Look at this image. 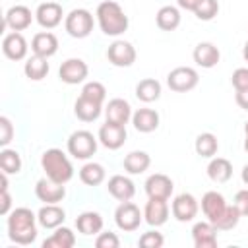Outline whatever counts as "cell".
I'll list each match as a JSON object with an SVG mask.
<instances>
[{
	"label": "cell",
	"instance_id": "obj_1",
	"mask_svg": "<svg viewBox=\"0 0 248 248\" xmlns=\"http://www.w3.org/2000/svg\"><path fill=\"white\" fill-rule=\"evenodd\" d=\"M37 215L29 207H16L8 213V238L19 246H29L37 238Z\"/></svg>",
	"mask_w": 248,
	"mask_h": 248
},
{
	"label": "cell",
	"instance_id": "obj_2",
	"mask_svg": "<svg viewBox=\"0 0 248 248\" xmlns=\"http://www.w3.org/2000/svg\"><path fill=\"white\" fill-rule=\"evenodd\" d=\"M95 16H97V23L101 31L108 37H120L130 25V19L124 14L122 6L114 0H103L97 6Z\"/></svg>",
	"mask_w": 248,
	"mask_h": 248
},
{
	"label": "cell",
	"instance_id": "obj_3",
	"mask_svg": "<svg viewBox=\"0 0 248 248\" xmlns=\"http://www.w3.org/2000/svg\"><path fill=\"white\" fill-rule=\"evenodd\" d=\"M41 167L45 174L54 182L68 184L74 178V165L68 155L58 147H50L41 155Z\"/></svg>",
	"mask_w": 248,
	"mask_h": 248
},
{
	"label": "cell",
	"instance_id": "obj_4",
	"mask_svg": "<svg viewBox=\"0 0 248 248\" xmlns=\"http://www.w3.org/2000/svg\"><path fill=\"white\" fill-rule=\"evenodd\" d=\"M97 143H99V138H95L89 130H76L70 134L66 141V149L74 159L87 161L97 153Z\"/></svg>",
	"mask_w": 248,
	"mask_h": 248
},
{
	"label": "cell",
	"instance_id": "obj_5",
	"mask_svg": "<svg viewBox=\"0 0 248 248\" xmlns=\"http://www.w3.org/2000/svg\"><path fill=\"white\" fill-rule=\"evenodd\" d=\"M93 14L85 8H76L64 17V29L74 39H85L93 31Z\"/></svg>",
	"mask_w": 248,
	"mask_h": 248
},
{
	"label": "cell",
	"instance_id": "obj_6",
	"mask_svg": "<svg viewBox=\"0 0 248 248\" xmlns=\"http://www.w3.org/2000/svg\"><path fill=\"white\" fill-rule=\"evenodd\" d=\"M143 213L134 202H120V205L114 209V223L124 232H134L140 229Z\"/></svg>",
	"mask_w": 248,
	"mask_h": 248
},
{
	"label": "cell",
	"instance_id": "obj_7",
	"mask_svg": "<svg viewBox=\"0 0 248 248\" xmlns=\"http://www.w3.org/2000/svg\"><path fill=\"white\" fill-rule=\"evenodd\" d=\"M198 83H200V74L190 66H178L170 70L167 76V85L176 93L192 91Z\"/></svg>",
	"mask_w": 248,
	"mask_h": 248
},
{
	"label": "cell",
	"instance_id": "obj_8",
	"mask_svg": "<svg viewBox=\"0 0 248 248\" xmlns=\"http://www.w3.org/2000/svg\"><path fill=\"white\" fill-rule=\"evenodd\" d=\"M136 56L138 54H136L134 45L128 41H122V39H116L107 48V58L116 68H130L136 62Z\"/></svg>",
	"mask_w": 248,
	"mask_h": 248
},
{
	"label": "cell",
	"instance_id": "obj_9",
	"mask_svg": "<svg viewBox=\"0 0 248 248\" xmlns=\"http://www.w3.org/2000/svg\"><path fill=\"white\" fill-rule=\"evenodd\" d=\"M89 76V66L81 60V58H68L60 64L58 68V78L60 81L68 83V85H78L83 83L85 78Z\"/></svg>",
	"mask_w": 248,
	"mask_h": 248
},
{
	"label": "cell",
	"instance_id": "obj_10",
	"mask_svg": "<svg viewBox=\"0 0 248 248\" xmlns=\"http://www.w3.org/2000/svg\"><path fill=\"white\" fill-rule=\"evenodd\" d=\"M198 211H200V203H198V200H196L192 194H188V192L178 194V196L172 200V203H170V213H172V217H174L176 221H180V223L194 221L196 215H198Z\"/></svg>",
	"mask_w": 248,
	"mask_h": 248
},
{
	"label": "cell",
	"instance_id": "obj_11",
	"mask_svg": "<svg viewBox=\"0 0 248 248\" xmlns=\"http://www.w3.org/2000/svg\"><path fill=\"white\" fill-rule=\"evenodd\" d=\"M227 207H229V203H227L225 196L219 194V192H215V190L205 192L203 198H202V211H203L205 219L211 221L213 225L219 223V219L225 215Z\"/></svg>",
	"mask_w": 248,
	"mask_h": 248
},
{
	"label": "cell",
	"instance_id": "obj_12",
	"mask_svg": "<svg viewBox=\"0 0 248 248\" xmlns=\"http://www.w3.org/2000/svg\"><path fill=\"white\" fill-rule=\"evenodd\" d=\"M35 196L43 203H60L66 198V186L60 182L50 180L48 176L37 180L35 184Z\"/></svg>",
	"mask_w": 248,
	"mask_h": 248
},
{
	"label": "cell",
	"instance_id": "obj_13",
	"mask_svg": "<svg viewBox=\"0 0 248 248\" xmlns=\"http://www.w3.org/2000/svg\"><path fill=\"white\" fill-rule=\"evenodd\" d=\"M62 17H64V12H62V6L58 2H43L39 4V8L35 10V19L37 23L43 27V29H54L62 23Z\"/></svg>",
	"mask_w": 248,
	"mask_h": 248
},
{
	"label": "cell",
	"instance_id": "obj_14",
	"mask_svg": "<svg viewBox=\"0 0 248 248\" xmlns=\"http://www.w3.org/2000/svg\"><path fill=\"white\" fill-rule=\"evenodd\" d=\"M126 126H120V124H112V122H105L101 128H99V143L110 151H116L124 145L126 141Z\"/></svg>",
	"mask_w": 248,
	"mask_h": 248
},
{
	"label": "cell",
	"instance_id": "obj_15",
	"mask_svg": "<svg viewBox=\"0 0 248 248\" xmlns=\"http://www.w3.org/2000/svg\"><path fill=\"white\" fill-rule=\"evenodd\" d=\"M27 50H29V45L25 41V37L21 35V31H12V33H6L4 39H2V52L8 60H23L27 56Z\"/></svg>",
	"mask_w": 248,
	"mask_h": 248
},
{
	"label": "cell",
	"instance_id": "obj_16",
	"mask_svg": "<svg viewBox=\"0 0 248 248\" xmlns=\"http://www.w3.org/2000/svg\"><path fill=\"white\" fill-rule=\"evenodd\" d=\"M143 186H145L147 198H159V200H169L172 196V190H174L172 180L163 172H155V174L147 176Z\"/></svg>",
	"mask_w": 248,
	"mask_h": 248
},
{
	"label": "cell",
	"instance_id": "obj_17",
	"mask_svg": "<svg viewBox=\"0 0 248 248\" xmlns=\"http://www.w3.org/2000/svg\"><path fill=\"white\" fill-rule=\"evenodd\" d=\"M35 14H31V10L23 4H16L12 8H8L6 16H4V27H10L12 31H25L31 21H33Z\"/></svg>",
	"mask_w": 248,
	"mask_h": 248
},
{
	"label": "cell",
	"instance_id": "obj_18",
	"mask_svg": "<svg viewBox=\"0 0 248 248\" xmlns=\"http://www.w3.org/2000/svg\"><path fill=\"white\" fill-rule=\"evenodd\" d=\"M169 213H170V209H169L167 200H159V198H149L147 203H145V207H143V219H145V223L151 225V227H155V229L167 223Z\"/></svg>",
	"mask_w": 248,
	"mask_h": 248
},
{
	"label": "cell",
	"instance_id": "obj_19",
	"mask_svg": "<svg viewBox=\"0 0 248 248\" xmlns=\"http://www.w3.org/2000/svg\"><path fill=\"white\" fill-rule=\"evenodd\" d=\"M132 107L126 99H110L105 107V118L107 122H112V124H120V126H126L130 120H132Z\"/></svg>",
	"mask_w": 248,
	"mask_h": 248
},
{
	"label": "cell",
	"instance_id": "obj_20",
	"mask_svg": "<svg viewBox=\"0 0 248 248\" xmlns=\"http://www.w3.org/2000/svg\"><path fill=\"white\" fill-rule=\"evenodd\" d=\"M192 240L196 248H215L217 246V227L211 221H198L192 227Z\"/></svg>",
	"mask_w": 248,
	"mask_h": 248
},
{
	"label": "cell",
	"instance_id": "obj_21",
	"mask_svg": "<svg viewBox=\"0 0 248 248\" xmlns=\"http://www.w3.org/2000/svg\"><path fill=\"white\" fill-rule=\"evenodd\" d=\"M107 190H108V194L114 200H118V202H130L134 198V194H136V184H134L132 178H128L124 174H114V176L108 178Z\"/></svg>",
	"mask_w": 248,
	"mask_h": 248
},
{
	"label": "cell",
	"instance_id": "obj_22",
	"mask_svg": "<svg viewBox=\"0 0 248 248\" xmlns=\"http://www.w3.org/2000/svg\"><path fill=\"white\" fill-rule=\"evenodd\" d=\"M31 50H33V54L43 56V58L54 56L58 52V39H56V35L50 33V31L35 33L33 39H31Z\"/></svg>",
	"mask_w": 248,
	"mask_h": 248
},
{
	"label": "cell",
	"instance_id": "obj_23",
	"mask_svg": "<svg viewBox=\"0 0 248 248\" xmlns=\"http://www.w3.org/2000/svg\"><path fill=\"white\" fill-rule=\"evenodd\" d=\"M192 56H194V62L200 68H205V70L215 68L219 64V60H221V52L213 43H198L194 52H192Z\"/></svg>",
	"mask_w": 248,
	"mask_h": 248
},
{
	"label": "cell",
	"instance_id": "obj_24",
	"mask_svg": "<svg viewBox=\"0 0 248 248\" xmlns=\"http://www.w3.org/2000/svg\"><path fill=\"white\" fill-rule=\"evenodd\" d=\"M37 221L43 229H56V227L64 225L66 211L58 203H45L37 213Z\"/></svg>",
	"mask_w": 248,
	"mask_h": 248
},
{
	"label": "cell",
	"instance_id": "obj_25",
	"mask_svg": "<svg viewBox=\"0 0 248 248\" xmlns=\"http://www.w3.org/2000/svg\"><path fill=\"white\" fill-rule=\"evenodd\" d=\"M101 112H103V105L97 101H91L83 95H79L78 101L74 103V114L81 122H93L101 116Z\"/></svg>",
	"mask_w": 248,
	"mask_h": 248
},
{
	"label": "cell",
	"instance_id": "obj_26",
	"mask_svg": "<svg viewBox=\"0 0 248 248\" xmlns=\"http://www.w3.org/2000/svg\"><path fill=\"white\" fill-rule=\"evenodd\" d=\"M159 112L153 110V108H138L134 114H132V124L138 132L141 134H149V132H155L159 128Z\"/></svg>",
	"mask_w": 248,
	"mask_h": 248
},
{
	"label": "cell",
	"instance_id": "obj_27",
	"mask_svg": "<svg viewBox=\"0 0 248 248\" xmlns=\"http://www.w3.org/2000/svg\"><path fill=\"white\" fill-rule=\"evenodd\" d=\"M76 227L83 236H97L103 231V217L97 211H83L78 215Z\"/></svg>",
	"mask_w": 248,
	"mask_h": 248
},
{
	"label": "cell",
	"instance_id": "obj_28",
	"mask_svg": "<svg viewBox=\"0 0 248 248\" xmlns=\"http://www.w3.org/2000/svg\"><path fill=\"white\" fill-rule=\"evenodd\" d=\"M207 176L217 182V184H225L231 180L232 176V165L229 159L225 157H211L209 165H207Z\"/></svg>",
	"mask_w": 248,
	"mask_h": 248
},
{
	"label": "cell",
	"instance_id": "obj_29",
	"mask_svg": "<svg viewBox=\"0 0 248 248\" xmlns=\"http://www.w3.org/2000/svg\"><path fill=\"white\" fill-rule=\"evenodd\" d=\"M72 246H76V234L72 229L64 225L56 227L54 232L46 240H43V248H72Z\"/></svg>",
	"mask_w": 248,
	"mask_h": 248
},
{
	"label": "cell",
	"instance_id": "obj_30",
	"mask_svg": "<svg viewBox=\"0 0 248 248\" xmlns=\"http://www.w3.org/2000/svg\"><path fill=\"white\" fill-rule=\"evenodd\" d=\"M180 19H182L180 10H178L176 6H170V4L159 8V12H157V16H155L157 27H159L161 31H174V29L180 25Z\"/></svg>",
	"mask_w": 248,
	"mask_h": 248
},
{
	"label": "cell",
	"instance_id": "obj_31",
	"mask_svg": "<svg viewBox=\"0 0 248 248\" xmlns=\"http://www.w3.org/2000/svg\"><path fill=\"white\" fill-rule=\"evenodd\" d=\"M149 165H151V157L145 151H130L122 161V167L128 174H141L149 169Z\"/></svg>",
	"mask_w": 248,
	"mask_h": 248
},
{
	"label": "cell",
	"instance_id": "obj_32",
	"mask_svg": "<svg viewBox=\"0 0 248 248\" xmlns=\"http://www.w3.org/2000/svg\"><path fill=\"white\" fill-rule=\"evenodd\" d=\"M46 60H48V58H43V56H37V54L29 56V58L25 60V64H23V74H25V78H29L31 81H41L43 78H46V74H48V70H50V66H48Z\"/></svg>",
	"mask_w": 248,
	"mask_h": 248
},
{
	"label": "cell",
	"instance_id": "obj_33",
	"mask_svg": "<svg viewBox=\"0 0 248 248\" xmlns=\"http://www.w3.org/2000/svg\"><path fill=\"white\" fill-rule=\"evenodd\" d=\"M105 178H107V170L101 163L89 161L79 169V180L85 186H99L105 182Z\"/></svg>",
	"mask_w": 248,
	"mask_h": 248
},
{
	"label": "cell",
	"instance_id": "obj_34",
	"mask_svg": "<svg viewBox=\"0 0 248 248\" xmlns=\"http://www.w3.org/2000/svg\"><path fill=\"white\" fill-rule=\"evenodd\" d=\"M136 97L141 103H153L161 97V83L155 78H143L136 85Z\"/></svg>",
	"mask_w": 248,
	"mask_h": 248
},
{
	"label": "cell",
	"instance_id": "obj_35",
	"mask_svg": "<svg viewBox=\"0 0 248 248\" xmlns=\"http://www.w3.org/2000/svg\"><path fill=\"white\" fill-rule=\"evenodd\" d=\"M194 149L200 157H205V159H211L215 157L217 149H219V141H217V136L211 134V132H203L196 138L194 141Z\"/></svg>",
	"mask_w": 248,
	"mask_h": 248
},
{
	"label": "cell",
	"instance_id": "obj_36",
	"mask_svg": "<svg viewBox=\"0 0 248 248\" xmlns=\"http://www.w3.org/2000/svg\"><path fill=\"white\" fill-rule=\"evenodd\" d=\"M23 163H21V155L16 149L10 147H2L0 151V169L6 174H17L21 170Z\"/></svg>",
	"mask_w": 248,
	"mask_h": 248
},
{
	"label": "cell",
	"instance_id": "obj_37",
	"mask_svg": "<svg viewBox=\"0 0 248 248\" xmlns=\"http://www.w3.org/2000/svg\"><path fill=\"white\" fill-rule=\"evenodd\" d=\"M219 14V2L217 0H202L198 8L194 10V16L200 21H211Z\"/></svg>",
	"mask_w": 248,
	"mask_h": 248
},
{
	"label": "cell",
	"instance_id": "obj_38",
	"mask_svg": "<svg viewBox=\"0 0 248 248\" xmlns=\"http://www.w3.org/2000/svg\"><path fill=\"white\" fill-rule=\"evenodd\" d=\"M81 95L103 105L105 99H107V87H105L101 81H87V83L81 87Z\"/></svg>",
	"mask_w": 248,
	"mask_h": 248
},
{
	"label": "cell",
	"instance_id": "obj_39",
	"mask_svg": "<svg viewBox=\"0 0 248 248\" xmlns=\"http://www.w3.org/2000/svg\"><path fill=\"white\" fill-rule=\"evenodd\" d=\"M240 217H242V215L238 213V209H236L234 205H229L227 211H225V215L219 219V223H217L215 227H217V231H231V229H234V227L238 225Z\"/></svg>",
	"mask_w": 248,
	"mask_h": 248
},
{
	"label": "cell",
	"instance_id": "obj_40",
	"mask_svg": "<svg viewBox=\"0 0 248 248\" xmlns=\"http://www.w3.org/2000/svg\"><path fill=\"white\" fill-rule=\"evenodd\" d=\"M138 244L141 246V248H161L163 244H165V236L159 232V231H147V232H143L141 236H140V240H138Z\"/></svg>",
	"mask_w": 248,
	"mask_h": 248
},
{
	"label": "cell",
	"instance_id": "obj_41",
	"mask_svg": "<svg viewBox=\"0 0 248 248\" xmlns=\"http://www.w3.org/2000/svg\"><path fill=\"white\" fill-rule=\"evenodd\" d=\"M12 140H14V124L8 116H0V145L8 147Z\"/></svg>",
	"mask_w": 248,
	"mask_h": 248
},
{
	"label": "cell",
	"instance_id": "obj_42",
	"mask_svg": "<svg viewBox=\"0 0 248 248\" xmlns=\"http://www.w3.org/2000/svg\"><path fill=\"white\" fill-rule=\"evenodd\" d=\"M95 246L97 248H118L120 246V238L110 231H107V232L101 231L97 234V238H95Z\"/></svg>",
	"mask_w": 248,
	"mask_h": 248
},
{
	"label": "cell",
	"instance_id": "obj_43",
	"mask_svg": "<svg viewBox=\"0 0 248 248\" xmlns=\"http://www.w3.org/2000/svg\"><path fill=\"white\" fill-rule=\"evenodd\" d=\"M231 83L236 91L248 89V68H236L231 76Z\"/></svg>",
	"mask_w": 248,
	"mask_h": 248
},
{
	"label": "cell",
	"instance_id": "obj_44",
	"mask_svg": "<svg viewBox=\"0 0 248 248\" xmlns=\"http://www.w3.org/2000/svg\"><path fill=\"white\" fill-rule=\"evenodd\" d=\"M232 205L238 209V213H240L242 217L248 215V188L238 190V192L234 194V202H232Z\"/></svg>",
	"mask_w": 248,
	"mask_h": 248
},
{
	"label": "cell",
	"instance_id": "obj_45",
	"mask_svg": "<svg viewBox=\"0 0 248 248\" xmlns=\"http://www.w3.org/2000/svg\"><path fill=\"white\" fill-rule=\"evenodd\" d=\"M0 213L2 215H8L12 211V196L8 192V188H0Z\"/></svg>",
	"mask_w": 248,
	"mask_h": 248
},
{
	"label": "cell",
	"instance_id": "obj_46",
	"mask_svg": "<svg viewBox=\"0 0 248 248\" xmlns=\"http://www.w3.org/2000/svg\"><path fill=\"white\" fill-rule=\"evenodd\" d=\"M234 101H236V105H238L240 108L248 110V89H244V91H236Z\"/></svg>",
	"mask_w": 248,
	"mask_h": 248
},
{
	"label": "cell",
	"instance_id": "obj_47",
	"mask_svg": "<svg viewBox=\"0 0 248 248\" xmlns=\"http://www.w3.org/2000/svg\"><path fill=\"white\" fill-rule=\"evenodd\" d=\"M200 2H202V0H176L178 8H180V10H186V12H194Z\"/></svg>",
	"mask_w": 248,
	"mask_h": 248
},
{
	"label": "cell",
	"instance_id": "obj_48",
	"mask_svg": "<svg viewBox=\"0 0 248 248\" xmlns=\"http://www.w3.org/2000/svg\"><path fill=\"white\" fill-rule=\"evenodd\" d=\"M240 178H242V182L248 186V163L242 167V170H240Z\"/></svg>",
	"mask_w": 248,
	"mask_h": 248
},
{
	"label": "cell",
	"instance_id": "obj_49",
	"mask_svg": "<svg viewBox=\"0 0 248 248\" xmlns=\"http://www.w3.org/2000/svg\"><path fill=\"white\" fill-rule=\"evenodd\" d=\"M242 56H244V60L248 62V41H246V45L242 46Z\"/></svg>",
	"mask_w": 248,
	"mask_h": 248
},
{
	"label": "cell",
	"instance_id": "obj_50",
	"mask_svg": "<svg viewBox=\"0 0 248 248\" xmlns=\"http://www.w3.org/2000/svg\"><path fill=\"white\" fill-rule=\"evenodd\" d=\"M244 151L248 153V136H246V140H244Z\"/></svg>",
	"mask_w": 248,
	"mask_h": 248
},
{
	"label": "cell",
	"instance_id": "obj_51",
	"mask_svg": "<svg viewBox=\"0 0 248 248\" xmlns=\"http://www.w3.org/2000/svg\"><path fill=\"white\" fill-rule=\"evenodd\" d=\"M244 134H246V136H248V120H246V122H244Z\"/></svg>",
	"mask_w": 248,
	"mask_h": 248
},
{
	"label": "cell",
	"instance_id": "obj_52",
	"mask_svg": "<svg viewBox=\"0 0 248 248\" xmlns=\"http://www.w3.org/2000/svg\"><path fill=\"white\" fill-rule=\"evenodd\" d=\"M45 2H48V0H45Z\"/></svg>",
	"mask_w": 248,
	"mask_h": 248
}]
</instances>
